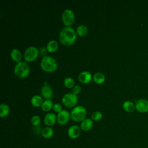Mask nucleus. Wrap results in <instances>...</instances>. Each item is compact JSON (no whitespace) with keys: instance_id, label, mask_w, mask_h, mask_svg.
Instances as JSON below:
<instances>
[{"instance_id":"1","label":"nucleus","mask_w":148,"mask_h":148,"mask_svg":"<svg viewBox=\"0 0 148 148\" xmlns=\"http://www.w3.org/2000/svg\"><path fill=\"white\" fill-rule=\"evenodd\" d=\"M60 42L66 46L73 44L76 40V32L71 27L63 28L59 34Z\"/></svg>"},{"instance_id":"2","label":"nucleus","mask_w":148,"mask_h":148,"mask_svg":"<svg viewBox=\"0 0 148 148\" xmlns=\"http://www.w3.org/2000/svg\"><path fill=\"white\" fill-rule=\"evenodd\" d=\"M40 67L45 72H51L57 69L58 64L54 58L48 56H44L40 61Z\"/></svg>"},{"instance_id":"3","label":"nucleus","mask_w":148,"mask_h":148,"mask_svg":"<svg viewBox=\"0 0 148 148\" xmlns=\"http://www.w3.org/2000/svg\"><path fill=\"white\" fill-rule=\"evenodd\" d=\"M30 72V68L25 61H22L17 63L14 66V73L17 77L20 79H24L27 77Z\"/></svg>"},{"instance_id":"4","label":"nucleus","mask_w":148,"mask_h":148,"mask_svg":"<svg viewBox=\"0 0 148 148\" xmlns=\"http://www.w3.org/2000/svg\"><path fill=\"white\" fill-rule=\"evenodd\" d=\"M86 109L82 105L75 106L70 113L71 119L75 122H82L86 119Z\"/></svg>"},{"instance_id":"5","label":"nucleus","mask_w":148,"mask_h":148,"mask_svg":"<svg viewBox=\"0 0 148 148\" xmlns=\"http://www.w3.org/2000/svg\"><path fill=\"white\" fill-rule=\"evenodd\" d=\"M39 55V51L35 46L28 47L24 53V58L27 62H32L36 60Z\"/></svg>"},{"instance_id":"6","label":"nucleus","mask_w":148,"mask_h":148,"mask_svg":"<svg viewBox=\"0 0 148 148\" xmlns=\"http://www.w3.org/2000/svg\"><path fill=\"white\" fill-rule=\"evenodd\" d=\"M77 95L73 93H66L62 97V102L66 107L72 108L75 106L77 102Z\"/></svg>"},{"instance_id":"7","label":"nucleus","mask_w":148,"mask_h":148,"mask_svg":"<svg viewBox=\"0 0 148 148\" xmlns=\"http://www.w3.org/2000/svg\"><path fill=\"white\" fill-rule=\"evenodd\" d=\"M74 12L71 9L65 10L62 14V21L66 27H71L75 21Z\"/></svg>"},{"instance_id":"8","label":"nucleus","mask_w":148,"mask_h":148,"mask_svg":"<svg viewBox=\"0 0 148 148\" xmlns=\"http://www.w3.org/2000/svg\"><path fill=\"white\" fill-rule=\"evenodd\" d=\"M71 118L70 113L66 110H62L57 115V121L61 125L66 124Z\"/></svg>"},{"instance_id":"9","label":"nucleus","mask_w":148,"mask_h":148,"mask_svg":"<svg viewBox=\"0 0 148 148\" xmlns=\"http://www.w3.org/2000/svg\"><path fill=\"white\" fill-rule=\"evenodd\" d=\"M135 108L140 113H145L148 112V100L146 99H139L135 103Z\"/></svg>"},{"instance_id":"10","label":"nucleus","mask_w":148,"mask_h":148,"mask_svg":"<svg viewBox=\"0 0 148 148\" xmlns=\"http://www.w3.org/2000/svg\"><path fill=\"white\" fill-rule=\"evenodd\" d=\"M68 135L72 139H76L79 138L81 134V128L76 125H73L68 129Z\"/></svg>"},{"instance_id":"11","label":"nucleus","mask_w":148,"mask_h":148,"mask_svg":"<svg viewBox=\"0 0 148 148\" xmlns=\"http://www.w3.org/2000/svg\"><path fill=\"white\" fill-rule=\"evenodd\" d=\"M41 95L46 99H51L53 95V91L49 85H45L41 88Z\"/></svg>"},{"instance_id":"12","label":"nucleus","mask_w":148,"mask_h":148,"mask_svg":"<svg viewBox=\"0 0 148 148\" xmlns=\"http://www.w3.org/2000/svg\"><path fill=\"white\" fill-rule=\"evenodd\" d=\"M92 76L91 73L88 71H82L81 72L78 76L79 80L83 84H87L91 82L92 80Z\"/></svg>"},{"instance_id":"13","label":"nucleus","mask_w":148,"mask_h":148,"mask_svg":"<svg viewBox=\"0 0 148 148\" xmlns=\"http://www.w3.org/2000/svg\"><path fill=\"white\" fill-rule=\"evenodd\" d=\"M44 123L47 127L54 125L57 121V116L53 113H47L44 117Z\"/></svg>"},{"instance_id":"14","label":"nucleus","mask_w":148,"mask_h":148,"mask_svg":"<svg viewBox=\"0 0 148 148\" xmlns=\"http://www.w3.org/2000/svg\"><path fill=\"white\" fill-rule=\"evenodd\" d=\"M93 121L91 119H85L80 124V128L84 131H88L90 130L93 127Z\"/></svg>"},{"instance_id":"15","label":"nucleus","mask_w":148,"mask_h":148,"mask_svg":"<svg viewBox=\"0 0 148 148\" xmlns=\"http://www.w3.org/2000/svg\"><path fill=\"white\" fill-rule=\"evenodd\" d=\"M10 57L12 59L16 62H19L21 61L22 58V54L21 51L17 49H13L11 50Z\"/></svg>"},{"instance_id":"16","label":"nucleus","mask_w":148,"mask_h":148,"mask_svg":"<svg viewBox=\"0 0 148 148\" xmlns=\"http://www.w3.org/2000/svg\"><path fill=\"white\" fill-rule=\"evenodd\" d=\"M123 108L125 111L128 113L133 112L136 109L135 105H134V103L131 101H124L123 103Z\"/></svg>"},{"instance_id":"17","label":"nucleus","mask_w":148,"mask_h":148,"mask_svg":"<svg viewBox=\"0 0 148 148\" xmlns=\"http://www.w3.org/2000/svg\"><path fill=\"white\" fill-rule=\"evenodd\" d=\"M58 47V43L57 42L56 40H50L46 45L47 50L50 53L56 52L57 50Z\"/></svg>"},{"instance_id":"18","label":"nucleus","mask_w":148,"mask_h":148,"mask_svg":"<svg viewBox=\"0 0 148 148\" xmlns=\"http://www.w3.org/2000/svg\"><path fill=\"white\" fill-rule=\"evenodd\" d=\"M92 79L95 83L100 84L103 83L105 81V76L101 72H97L94 74L92 76Z\"/></svg>"},{"instance_id":"19","label":"nucleus","mask_w":148,"mask_h":148,"mask_svg":"<svg viewBox=\"0 0 148 148\" xmlns=\"http://www.w3.org/2000/svg\"><path fill=\"white\" fill-rule=\"evenodd\" d=\"M43 102V98L39 95H35L31 99V103L35 107L40 106Z\"/></svg>"},{"instance_id":"20","label":"nucleus","mask_w":148,"mask_h":148,"mask_svg":"<svg viewBox=\"0 0 148 148\" xmlns=\"http://www.w3.org/2000/svg\"><path fill=\"white\" fill-rule=\"evenodd\" d=\"M41 134H42V136L44 138L49 139V138H51L53 136L54 131L51 127H47L43 128V130H42Z\"/></svg>"},{"instance_id":"21","label":"nucleus","mask_w":148,"mask_h":148,"mask_svg":"<svg viewBox=\"0 0 148 148\" xmlns=\"http://www.w3.org/2000/svg\"><path fill=\"white\" fill-rule=\"evenodd\" d=\"M10 112V108L8 105L6 103H1L0 105V117L1 118L6 117Z\"/></svg>"},{"instance_id":"22","label":"nucleus","mask_w":148,"mask_h":148,"mask_svg":"<svg viewBox=\"0 0 148 148\" xmlns=\"http://www.w3.org/2000/svg\"><path fill=\"white\" fill-rule=\"evenodd\" d=\"M53 103L51 99H45L41 105V108L45 112H49L53 108Z\"/></svg>"},{"instance_id":"23","label":"nucleus","mask_w":148,"mask_h":148,"mask_svg":"<svg viewBox=\"0 0 148 148\" xmlns=\"http://www.w3.org/2000/svg\"><path fill=\"white\" fill-rule=\"evenodd\" d=\"M88 32L87 27L84 25H79L76 28V34L80 36H85Z\"/></svg>"},{"instance_id":"24","label":"nucleus","mask_w":148,"mask_h":148,"mask_svg":"<svg viewBox=\"0 0 148 148\" xmlns=\"http://www.w3.org/2000/svg\"><path fill=\"white\" fill-rule=\"evenodd\" d=\"M64 86L68 88H73L75 86V80L71 77H67L64 79Z\"/></svg>"},{"instance_id":"25","label":"nucleus","mask_w":148,"mask_h":148,"mask_svg":"<svg viewBox=\"0 0 148 148\" xmlns=\"http://www.w3.org/2000/svg\"><path fill=\"white\" fill-rule=\"evenodd\" d=\"M41 122L40 117L38 115H35L32 116L31 119V123L34 127H38Z\"/></svg>"},{"instance_id":"26","label":"nucleus","mask_w":148,"mask_h":148,"mask_svg":"<svg viewBox=\"0 0 148 148\" xmlns=\"http://www.w3.org/2000/svg\"><path fill=\"white\" fill-rule=\"evenodd\" d=\"M102 117V113L99 111H95L91 114V119L93 121H98Z\"/></svg>"},{"instance_id":"27","label":"nucleus","mask_w":148,"mask_h":148,"mask_svg":"<svg viewBox=\"0 0 148 148\" xmlns=\"http://www.w3.org/2000/svg\"><path fill=\"white\" fill-rule=\"evenodd\" d=\"M53 109L54 110V112H57L58 113L59 112H60L62 110V106H61V104H60L58 103H56L53 105Z\"/></svg>"},{"instance_id":"28","label":"nucleus","mask_w":148,"mask_h":148,"mask_svg":"<svg viewBox=\"0 0 148 148\" xmlns=\"http://www.w3.org/2000/svg\"><path fill=\"white\" fill-rule=\"evenodd\" d=\"M80 91H81V87L78 84L75 85V86L72 88V93H73L75 95H77L80 92Z\"/></svg>"}]
</instances>
